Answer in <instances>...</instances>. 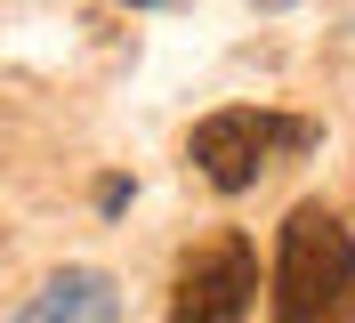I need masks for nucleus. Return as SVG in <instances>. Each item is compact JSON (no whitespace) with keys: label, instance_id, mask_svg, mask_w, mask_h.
<instances>
[{"label":"nucleus","instance_id":"obj_4","mask_svg":"<svg viewBox=\"0 0 355 323\" xmlns=\"http://www.w3.org/2000/svg\"><path fill=\"white\" fill-rule=\"evenodd\" d=\"M113 315H121V291H113L97 267H65V275L41 283L8 323H113Z\"/></svg>","mask_w":355,"mask_h":323},{"label":"nucleus","instance_id":"obj_2","mask_svg":"<svg viewBox=\"0 0 355 323\" xmlns=\"http://www.w3.org/2000/svg\"><path fill=\"white\" fill-rule=\"evenodd\" d=\"M299 146H315V129L283 122V113H266V106H226V113H210V122H194V170L218 194L259 186L266 162H275V154H299Z\"/></svg>","mask_w":355,"mask_h":323},{"label":"nucleus","instance_id":"obj_1","mask_svg":"<svg viewBox=\"0 0 355 323\" xmlns=\"http://www.w3.org/2000/svg\"><path fill=\"white\" fill-rule=\"evenodd\" d=\"M275 323H355V242L323 202H299L275 242Z\"/></svg>","mask_w":355,"mask_h":323},{"label":"nucleus","instance_id":"obj_3","mask_svg":"<svg viewBox=\"0 0 355 323\" xmlns=\"http://www.w3.org/2000/svg\"><path fill=\"white\" fill-rule=\"evenodd\" d=\"M250 291H259V258H250V242L243 235H218V242H202V251L178 267L170 323H243L250 315Z\"/></svg>","mask_w":355,"mask_h":323}]
</instances>
